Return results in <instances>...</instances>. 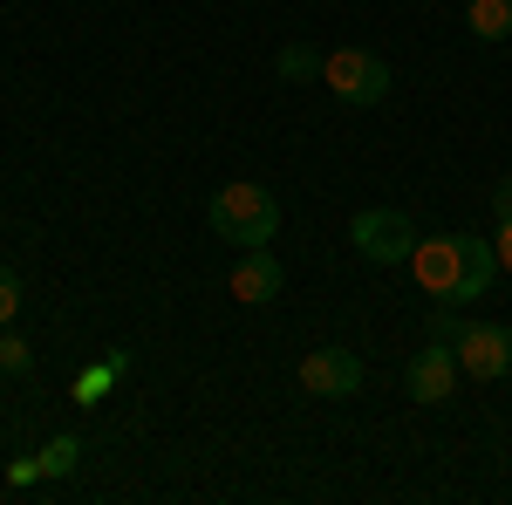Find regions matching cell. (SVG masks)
<instances>
[{"label":"cell","mask_w":512,"mask_h":505,"mask_svg":"<svg viewBox=\"0 0 512 505\" xmlns=\"http://www.w3.org/2000/svg\"><path fill=\"white\" fill-rule=\"evenodd\" d=\"M410 273H417V287L431 301L472 308L478 294H492L499 253H492V239H478V233H437V239H417L410 246Z\"/></svg>","instance_id":"6da1fadb"},{"label":"cell","mask_w":512,"mask_h":505,"mask_svg":"<svg viewBox=\"0 0 512 505\" xmlns=\"http://www.w3.org/2000/svg\"><path fill=\"white\" fill-rule=\"evenodd\" d=\"M205 219H212V233L226 239V246H267L280 233V198L267 185H253V178H239V185L212 192Z\"/></svg>","instance_id":"7a4b0ae2"},{"label":"cell","mask_w":512,"mask_h":505,"mask_svg":"<svg viewBox=\"0 0 512 505\" xmlns=\"http://www.w3.org/2000/svg\"><path fill=\"white\" fill-rule=\"evenodd\" d=\"M349 239L362 260H376V267H403L410 260V246H417V226H410V212H396V205H362L349 219Z\"/></svg>","instance_id":"3957f363"},{"label":"cell","mask_w":512,"mask_h":505,"mask_svg":"<svg viewBox=\"0 0 512 505\" xmlns=\"http://www.w3.org/2000/svg\"><path fill=\"white\" fill-rule=\"evenodd\" d=\"M321 82L355 103V110H369V103H383L390 96V62L383 55H369V48H335L328 62H321Z\"/></svg>","instance_id":"277c9868"},{"label":"cell","mask_w":512,"mask_h":505,"mask_svg":"<svg viewBox=\"0 0 512 505\" xmlns=\"http://www.w3.org/2000/svg\"><path fill=\"white\" fill-rule=\"evenodd\" d=\"M451 349H458V369L472 383H499L512 369V328H499V321H465Z\"/></svg>","instance_id":"5b68a950"},{"label":"cell","mask_w":512,"mask_h":505,"mask_svg":"<svg viewBox=\"0 0 512 505\" xmlns=\"http://www.w3.org/2000/svg\"><path fill=\"white\" fill-rule=\"evenodd\" d=\"M294 383L308 389V396L349 403L355 389H362V362H355L349 349H308V355H301V369H294Z\"/></svg>","instance_id":"8992f818"},{"label":"cell","mask_w":512,"mask_h":505,"mask_svg":"<svg viewBox=\"0 0 512 505\" xmlns=\"http://www.w3.org/2000/svg\"><path fill=\"white\" fill-rule=\"evenodd\" d=\"M458 349L451 342H431V349H417L403 362V389H410V403H451V389H458Z\"/></svg>","instance_id":"52a82bcc"},{"label":"cell","mask_w":512,"mask_h":505,"mask_svg":"<svg viewBox=\"0 0 512 505\" xmlns=\"http://www.w3.org/2000/svg\"><path fill=\"white\" fill-rule=\"evenodd\" d=\"M280 287H287V267L274 260V246H239L233 260V294L246 301V308H267Z\"/></svg>","instance_id":"ba28073f"},{"label":"cell","mask_w":512,"mask_h":505,"mask_svg":"<svg viewBox=\"0 0 512 505\" xmlns=\"http://www.w3.org/2000/svg\"><path fill=\"white\" fill-rule=\"evenodd\" d=\"M465 28L478 41H512V0H472L465 7Z\"/></svg>","instance_id":"9c48e42d"},{"label":"cell","mask_w":512,"mask_h":505,"mask_svg":"<svg viewBox=\"0 0 512 505\" xmlns=\"http://www.w3.org/2000/svg\"><path fill=\"white\" fill-rule=\"evenodd\" d=\"M321 62H328V55H315L308 41H287V48H280V55H274L280 82H315V76H321Z\"/></svg>","instance_id":"30bf717a"},{"label":"cell","mask_w":512,"mask_h":505,"mask_svg":"<svg viewBox=\"0 0 512 505\" xmlns=\"http://www.w3.org/2000/svg\"><path fill=\"white\" fill-rule=\"evenodd\" d=\"M76 465H82V444H76V437H55V444L41 451V471H48V478H62V471H76Z\"/></svg>","instance_id":"8fae6325"},{"label":"cell","mask_w":512,"mask_h":505,"mask_svg":"<svg viewBox=\"0 0 512 505\" xmlns=\"http://www.w3.org/2000/svg\"><path fill=\"white\" fill-rule=\"evenodd\" d=\"M35 369V349L21 335H0V376H28Z\"/></svg>","instance_id":"7c38bea8"},{"label":"cell","mask_w":512,"mask_h":505,"mask_svg":"<svg viewBox=\"0 0 512 505\" xmlns=\"http://www.w3.org/2000/svg\"><path fill=\"white\" fill-rule=\"evenodd\" d=\"M14 314H21V273H14V267H0V328H7Z\"/></svg>","instance_id":"4fadbf2b"},{"label":"cell","mask_w":512,"mask_h":505,"mask_svg":"<svg viewBox=\"0 0 512 505\" xmlns=\"http://www.w3.org/2000/svg\"><path fill=\"white\" fill-rule=\"evenodd\" d=\"M458 328H465V321H458V308H444V301H437V314H431V342H458Z\"/></svg>","instance_id":"5bb4252c"},{"label":"cell","mask_w":512,"mask_h":505,"mask_svg":"<svg viewBox=\"0 0 512 505\" xmlns=\"http://www.w3.org/2000/svg\"><path fill=\"white\" fill-rule=\"evenodd\" d=\"M492 253H499V273H512V219H499V239H492Z\"/></svg>","instance_id":"9a60e30c"},{"label":"cell","mask_w":512,"mask_h":505,"mask_svg":"<svg viewBox=\"0 0 512 505\" xmlns=\"http://www.w3.org/2000/svg\"><path fill=\"white\" fill-rule=\"evenodd\" d=\"M492 212H499V219H512V178L499 185V192H492Z\"/></svg>","instance_id":"2e32d148"}]
</instances>
